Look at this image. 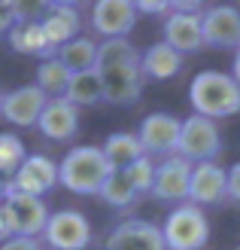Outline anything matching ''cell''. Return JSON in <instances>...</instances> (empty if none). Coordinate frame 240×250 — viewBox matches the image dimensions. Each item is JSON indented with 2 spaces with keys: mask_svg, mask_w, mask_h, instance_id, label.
<instances>
[{
  "mask_svg": "<svg viewBox=\"0 0 240 250\" xmlns=\"http://www.w3.org/2000/svg\"><path fill=\"white\" fill-rule=\"evenodd\" d=\"M188 101L195 107V116L216 122L240 113V85L222 70H201L188 83Z\"/></svg>",
  "mask_w": 240,
  "mask_h": 250,
  "instance_id": "1",
  "label": "cell"
},
{
  "mask_svg": "<svg viewBox=\"0 0 240 250\" xmlns=\"http://www.w3.org/2000/svg\"><path fill=\"white\" fill-rule=\"evenodd\" d=\"M110 171L100 146H73L58 162V183L76 195H97Z\"/></svg>",
  "mask_w": 240,
  "mask_h": 250,
  "instance_id": "2",
  "label": "cell"
},
{
  "mask_svg": "<svg viewBox=\"0 0 240 250\" xmlns=\"http://www.w3.org/2000/svg\"><path fill=\"white\" fill-rule=\"evenodd\" d=\"M161 241L167 250H201L210 241V220L201 208L195 205H176L167 217H164Z\"/></svg>",
  "mask_w": 240,
  "mask_h": 250,
  "instance_id": "3",
  "label": "cell"
},
{
  "mask_svg": "<svg viewBox=\"0 0 240 250\" xmlns=\"http://www.w3.org/2000/svg\"><path fill=\"white\" fill-rule=\"evenodd\" d=\"M222 153V131L216 122L204 116H188L180 122V137H176V153L185 159L188 165H201V162H216Z\"/></svg>",
  "mask_w": 240,
  "mask_h": 250,
  "instance_id": "4",
  "label": "cell"
},
{
  "mask_svg": "<svg viewBox=\"0 0 240 250\" xmlns=\"http://www.w3.org/2000/svg\"><path fill=\"white\" fill-rule=\"evenodd\" d=\"M94 232L92 223L82 210H55L49 214L46 226H43V241L52 250H85L92 244Z\"/></svg>",
  "mask_w": 240,
  "mask_h": 250,
  "instance_id": "5",
  "label": "cell"
},
{
  "mask_svg": "<svg viewBox=\"0 0 240 250\" xmlns=\"http://www.w3.org/2000/svg\"><path fill=\"white\" fill-rule=\"evenodd\" d=\"M3 210H6L12 235H18V238H37V235H43V226L49 220V208H46L43 198L6 189L3 192Z\"/></svg>",
  "mask_w": 240,
  "mask_h": 250,
  "instance_id": "6",
  "label": "cell"
},
{
  "mask_svg": "<svg viewBox=\"0 0 240 250\" xmlns=\"http://www.w3.org/2000/svg\"><path fill=\"white\" fill-rule=\"evenodd\" d=\"M188 174H192V165L180 156H167L155 165V177H152V189L149 195L155 202L164 205H185L188 198Z\"/></svg>",
  "mask_w": 240,
  "mask_h": 250,
  "instance_id": "7",
  "label": "cell"
},
{
  "mask_svg": "<svg viewBox=\"0 0 240 250\" xmlns=\"http://www.w3.org/2000/svg\"><path fill=\"white\" fill-rule=\"evenodd\" d=\"M180 116L173 113H149L140 128H137V141H140L143 156H173L176 153V137H180Z\"/></svg>",
  "mask_w": 240,
  "mask_h": 250,
  "instance_id": "8",
  "label": "cell"
},
{
  "mask_svg": "<svg viewBox=\"0 0 240 250\" xmlns=\"http://www.w3.org/2000/svg\"><path fill=\"white\" fill-rule=\"evenodd\" d=\"M137 24L134 0H97L92 6V28L104 40H128Z\"/></svg>",
  "mask_w": 240,
  "mask_h": 250,
  "instance_id": "9",
  "label": "cell"
},
{
  "mask_svg": "<svg viewBox=\"0 0 240 250\" xmlns=\"http://www.w3.org/2000/svg\"><path fill=\"white\" fill-rule=\"evenodd\" d=\"M201 37L213 49H240V9L207 6L201 12Z\"/></svg>",
  "mask_w": 240,
  "mask_h": 250,
  "instance_id": "10",
  "label": "cell"
},
{
  "mask_svg": "<svg viewBox=\"0 0 240 250\" xmlns=\"http://www.w3.org/2000/svg\"><path fill=\"white\" fill-rule=\"evenodd\" d=\"M55 183H58V165L55 162L46 159V156H28L21 162V168L6 180V189L43 198V192H49Z\"/></svg>",
  "mask_w": 240,
  "mask_h": 250,
  "instance_id": "11",
  "label": "cell"
},
{
  "mask_svg": "<svg viewBox=\"0 0 240 250\" xmlns=\"http://www.w3.org/2000/svg\"><path fill=\"white\" fill-rule=\"evenodd\" d=\"M104 250H167L161 229L149 220H122L104 238Z\"/></svg>",
  "mask_w": 240,
  "mask_h": 250,
  "instance_id": "12",
  "label": "cell"
},
{
  "mask_svg": "<svg viewBox=\"0 0 240 250\" xmlns=\"http://www.w3.org/2000/svg\"><path fill=\"white\" fill-rule=\"evenodd\" d=\"M188 205L195 208H213L225 202V168L219 162H201V165H192V174H188Z\"/></svg>",
  "mask_w": 240,
  "mask_h": 250,
  "instance_id": "13",
  "label": "cell"
},
{
  "mask_svg": "<svg viewBox=\"0 0 240 250\" xmlns=\"http://www.w3.org/2000/svg\"><path fill=\"white\" fill-rule=\"evenodd\" d=\"M46 101L49 98L37 89L34 83L18 85V89H12V92H3L0 116L6 122H12V125H18V128H31V125H37V119H40Z\"/></svg>",
  "mask_w": 240,
  "mask_h": 250,
  "instance_id": "14",
  "label": "cell"
},
{
  "mask_svg": "<svg viewBox=\"0 0 240 250\" xmlns=\"http://www.w3.org/2000/svg\"><path fill=\"white\" fill-rule=\"evenodd\" d=\"M37 128L46 141H55V144H67L79 134V110L67 104L64 98H49L40 119H37Z\"/></svg>",
  "mask_w": 240,
  "mask_h": 250,
  "instance_id": "15",
  "label": "cell"
},
{
  "mask_svg": "<svg viewBox=\"0 0 240 250\" xmlns=\"http://www.w3.org/2000/svg\"><path fill=\"white\" fill-rule=\"evenodd\" d=\"M143 83L146 80L140 73V64L100 70V85H104V101L107 104H134L143 92Z\"/></svg>",
  "mask_w": 240,
  "mask_h": 250,
  "instance_id": "16",
  "label": "cell"
},
{
  "mask_svg": "<svg viewBox=\"0 0 240 250\" xmlns=\"http://www.w3.org/2000/svg\"><path fill=\"white\" fill-rule=\"evenodd\" d=\"M173 52H198V49H204V37H201V16L195 12H176L170 9L167 19H164V40Z\"/></svg>",
  "mask_w": 240,
  "mask_h": 250,
  "instance_id": "17",
  "label": "cell"
},
{
  "mask_svg": "<svg viewBox=\"0 0 240 250\" xmlns=\"http://www.w3.org/2000/svg\"><path fill=\"white\" fill-rule=\"evenodd\" d=\"M40 28L46 34V43L52 46V52H58L64 43L79 37V12L70 3H49L46 16L40 19Z\"/></svg>",
  "mask_w": 240,
  "mask_h": 250,
  "instance_id": "18",
  "label": "cell"
},
{
  "mask_svg": "<svg viewBox=\"0 0 240 250\" xmlns=\"http://www.w3.org/2000/svg\"><path fill=\"white\" fill-rule=\"evenodd\" d=\"M6 40H9V46L16 49V52H21V55H34V58H43V61L55 55L52 46L46 43V34H43V28H40V21H24V19H18V21L9 28Z\"/></svg>",
  "mask_w": 240,
  "mask_h": 250,
  "instance_id": "19",
  "label": "cell"
},
{
  "mask_svg": "<svg viewBox=\"0 0 240 250\" xmlns=\"http://www.w3.org/2000/svg\"><path fill=\"white\" fill-rule=\"evenodd\" d=\"M183 70V55L173 52L167 43H155L140 55V73L143 80H170Z\"/></svg>",
  "mask_w": 240,
  "mask_h": 250,
  "instance_id": "20",
  "label": "cell"
},
{
  "mask_svg": "<svg viewBox=\"0 0 240 250\" xmlns=\"http://www.w3.org/2000/svg\"><path fill=\"white\" fill-rule=\"evenodd\" d=\"M100 153H104L107 165L112 171H125L143 156V149H140V141H137L134 131H112L104 141V146H100Z\"/></svg>",
  "mask_w": 240,
  "mask_h": 250,
  "instance_id": "21",
  "label": "cell"
},
{
  "mask_svg": "<svg viewBox=\"0 0 240 250\" xmlns=\"http://www.w3.org/2000/svg\"><path fill=\"white\" fill-rule=\"evenodd\" d=\"M64 101L73 107H92L97 101H104V85H100V73L92 70H79V73H70V83L64 89Z\"/></svg>",
  "mask_w": 240,
  "mask_h": 250,
  "instance_id": "22",
  "label": "cell"
},
{
  "mask_svg": "<svg viewBox=\"0 0 240 250\" xmlns=\"http://www.w3.org/2000/svg\"><path fill=\"white\" fill-rule=\"evenodd\" d=\"M125 64H140V52L128 40H100L94 52V70L100 73L107 67H125Z\"/></svg>",
  "mask_w": 240,
  "mask_h": 250,
  "instance_id": "23",
  "label": "cell"
},
{
  "mask_svg": "<svg viewBox=\"0 0 240 250\" xmlns=\"http://www.w3.org/2000/svg\"><path fill=\"white\" fill-rule=\"evenodd\" d=\"M94 52H97V43L88 40V37H73L70 43H64L58 49V61L64 64L70 73H79V70H92L94 67Z\"/></svg>",
  "mask_w": 240,
  "mask_h": 250,
  "instance_id": "24",
  "label": "cell"
},
{
  "mask_svg": "<svg viewBox=\"0 0 240 250\" xmlns=\"http://www.w3.org/2000/svg\"><path fill=\"white\" fill-rule=\"evenodd\" d=\"M67 83H70V70L61 64V61L52 55V58H46L40 61V67H37V89H40L46 98H64V89H67Z\"/></svg>",
  "mask_w": 240,
  "mask_h": 250,
  "instance_id": "25",
  "label": "cell"
},
{
  "mask_svg": "<svg viewBox=\"0 0 240 250\" xmlns=\"http://www.w3.org/2000/svg\"><path fill=\"white\" fill-rule=\"evenodd\" d=\"M97 195L104 198L110 208H116V210L131 208L137 198H140V195H137V189L131 186V180H128V174H125V171H110V177H107L104 186L97 189Z\"/></svg>",
  "mask_w": 240,
  "mask_h": 250,
  "instance_id": "26",
  "label": "cell"
},
{
  "mask_svg": "<svg viewBox=\"0 0 240 250\" xmlns=\"http://www.w3.org/2000/svg\"><path fill=\"white\" fill-rule=\"evenodd\" d=\"M24 159H28V149H24L21 137L12 131H0V177L9 180L21 168Z\"/></svg>",
  "mask_w": 240,
  "mask_h": 250,
  "instance_id": "27",
  "label": "cell"
},
{
  "mask_svg": "<svg viewBox=\"0 0 240 250\" xmlns=\"http://www.w3.org/2000/svg\"><path fill=\"white\" fill-rule=\"evenodd\" d=\"M125 174H128V180H131V186L137 189V195H143V192H149V189H152L155 162L149 159V156H140V159L134 162V165H128V168H125Z\"/></svg>",
  "mask_w": 240,
  "mask_h": 250,
  "instance_id": "28",
  "label": "cell"
},
{
  "mask_svg": "<svg viewBox=\"0 0 240 250\" xmlns=\"http://www.w3.org/2000/svg\"><path fill=\"white\" fill-rule=\"evenodd\" d=\"M225 198L240 205V162L225 171Z\"/></svg>",
  "mask_w": 240,
  "mask_h": 250,
  "instance_id": "29",
  "label": "cell"
},
{
  "mask_svg": "<svg viewBox=\"0 0 240 250\" xmlns=\"http://www.w3.org/2000/svg\"><path fill=\"white\" fill-rule=\"evenodd\" d=\"M0 250H43V244L37 238H18V235H12L0 244Z\"/></svg>",
  "mask_w": 240,
  "mask_h": 250,
  "instance_id": "30",
  "label": "cell"
},
{
  "mask_svg": "<svg viewBox=\"0 0 240 250\" xmlns=\"http://www.w3.org/2000/svg\"><path fill=\"white\" fill-rule=\"evenodd\" d=\"M137 16H161V12H170V3H161V0H140L134 3Z\"/></svg>",
  "mask_w": 240,
  "mask_h": 250,
  "instance_id": "31",
  "label": "cell"
},
{
  "mask_svg": "<svg viewBox=\"0 0 240 250\" xmlns=\"http://www.w3.org/2000/svg\"><path fill=\"white\" fill-rule=\"evenodd\" d=\"M18 21L16 3H0V34H9V28Z\"/></svg>",
  "mask_w": 240,
  "mask_h": 250,
  "instance_id": "32",
  "label": "cell"
},
{
  "mask_svg": "<svg viewBox=\"0 0 240 250\" xmlns=\"http://www.w3.org/2000/svg\"><path fill=\"white\" fill-rule=\"evenodd\" d=\"M6 238H12V229H9V220H6V210H3V202H0V244Z\"/></svg>",
  "mask_w": 240,
  "mask_h": 250,
  "instance_id": "33",
  "label": "cell"
},
{
  "mask_svg": "<svg viewBox=\"0 0 240 250\" xmlns=\"http://www.w3.org/2000/svg\"><path fill=\"white\" fill-rule=\"evenodd\" d=\"M228 77L240 85V49H234V64H231V73H228Z\"/></svg>",
  "mask_w": 240,
  "mask_h": 250,
  "instance_id": "34",
  "label": "cell"
},
{
  "mask_svg": "<svg viewBox=\"0 0 240 250\" xmlns=\"http://www.w3.org/2000/svg\"><path fill=\"white\" fill-rule=\"evenodd\" d=\"M3 192H6V180L0 177V202H3Z\"/></svg>",
  "mask_w": 240,
  "mask_h": 250,
  "instance_id": "35",
  "label": "cell"
},
{
  "mask_svg": "<svg viewBox=\"0 0 240 250\" xmlns=\"http://www.w3.org/2000/svg\"><path fill=\"white\" fill-rule=\"evenodd\" d=\"M0 101H3V92H0Z\"/></svg>",
  "mask_w": 240,
  "mask_h": 250,
  "instance_id": "36",
  "label": "cell"
},
{
  "mask_svg": "<svg viewBox=\"0 0 240 250\" xmlns=\"http://www.w3.org/2000/svg\"><path fill=\"white\" fill-rule=\"evenodd\" d=\"M237 250H240V247H237Z\"/></svg>",
  "mask_w": 240,
  "mask_h": 250,
  "instance_id": "37",
  "label": "cell"
}]
</instances>
